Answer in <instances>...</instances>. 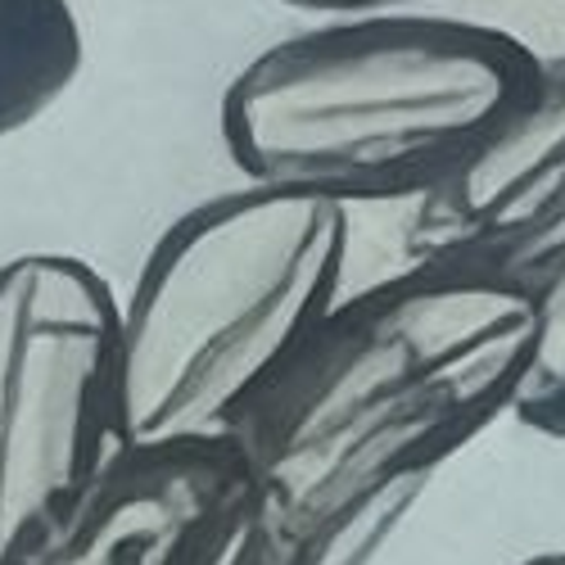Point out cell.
Returning a JSON list of instances; mask_svg holds the SVG:
<instances>
[{
  "instance_id": "cell-3",
  "label": "cell",
  "mask_w": 565,
  "mask_h": 565,
  "mask_svg": "<svg viewBox=\"0 0 565 565\" xmlns=\"http://www.w3.org/2000/svg\"><path fill=\"white\" fill-rule=\"evenodd\" d=\"M349 209L245 181L163 226L118 299V448L241 439L344 299Z\"/></svg>"
},
{
  "instance_id": "cell-10",
  "label": "cell",
  "mask_w": 565,
  "mask_h": 565,
  "mask_svg": "<svg viewBox=\"0 0 565 565\" xmlns=\"http://www.w3.org/2000/svg\"><path fill=\"white\" fill-rule=\"evenodd\" d=\"M515 565H565V547H556V552H534V556L515 561Z\"/></svg>"
},
{
  "instance_id": "cell-2",
  "label": "cell",
  "mask_w": 565,
  "mask_h": 565,
  "mask_svg": "<svg viewBox=\"0 0 565 565\" xmlns=\"http://www.w3.org/2000/svg\"><path fill=\"white\" fill-rule=\"evenodd\" d=\"M539 51L435 10L321 19L222 90V150L245 181L340 209L420 200L525 96Z\"/></svg>"
},
{
  "instance_id": "cell-1",
  "label": "cell",
  "mask_w": 565,
  "mask_h": 565,
  "mask_svg": "<svg viewBox=\"0 0 565 565\" xmlns=\"http://www.w3.org/2000/svg\"><path fill=\"white\" fill-rule=\"evenodd\" d=\"M534 295L407 263L353 290L241 430L258 530L249 565H358L521 394Z\"/></svg>"
},
{
  "instance_id": "cell-5",
  "label": "cell",
  "mask_w": 565,
  "mask_h": 565,
  "mask_svg": "<svg viewBox=\"0 0 565 565\" xmlns=\"http://www.w3.org/2000/svg\"><path fill=\"white\" fill-rule=\"evenodd\" d=\"M565 254V55L407 217V263L530 280Z\"/></svg>"
},
{
  "instance_id": "cell-7",
  "label": "cell",
  "mask_w": 565,
  "mask_h": 565,
  "mask_svg": "<svg viewBox=\"0 0 565 565\" xmlns=\"http://www.w3.org/2000/svg\"><path fill=\"white\" fill-rule=\"evenodd\" d=\"M86 64L73 0H0V136L51 114Z\"/></svg>"
},
{
  "instance_id": "cell-6",
  "label": "cell",
  "mask_w": 565,
  "mask_h": 565,
  "mask_svg": "<svg viewBox=\"0 0 565 565\" xmlns=\"http://www.w3.org/2000/svg\"><path fill=\"white\" fill-rule=\"evenodd\" d=\"M254 476L235 439L118 448L41 565H249Z\"/></svg>"
},
{
  "instance_id": "cell-9",
  "label": "cell",
  "mask_w": 565,
  "mask_h": 565,
  "mask_svg": "<svg viewBox=\"0 0 565 565\" xmlns=\"http://www.w3.org/2000/svg\"><path fill=\"white\" fill-rule=\"evenodd\" d=\"M286 10L317 14V19H358V14H412L430 10L435 0H280Z\"/></svg>"
},
{
  "instance_id": "cell-8",
  "label": "cell",
  "mask_w": 565,
  "mask_h": 565,
  "mask_svg": "<svg viewBox=\"0 0 565 565\" xmlns=\"http://www.w3.org/2000/svg\"><path fill=\"white\" fill-rule=\"evenodd\" d=\"M530 295H534V344L511 416L534 435L565 439V254L552 258L530 280Z\"/></svg>"
},
{
  "instance_id": "cell-4",
  "label": "cell",
  "mask_w": 565,
  "mask_h": 565,
  "mask_svg": "<svg viewBox=\"0 0 565 565\" xmlns=\"http://www.w3.org/2000/svg\"><path fill=\"white\" fill-rule=\"evenodd\" d=\"M118 295L77 254L0 263V565H41L118 452Z\"/></svg>"
}]
</instances>
